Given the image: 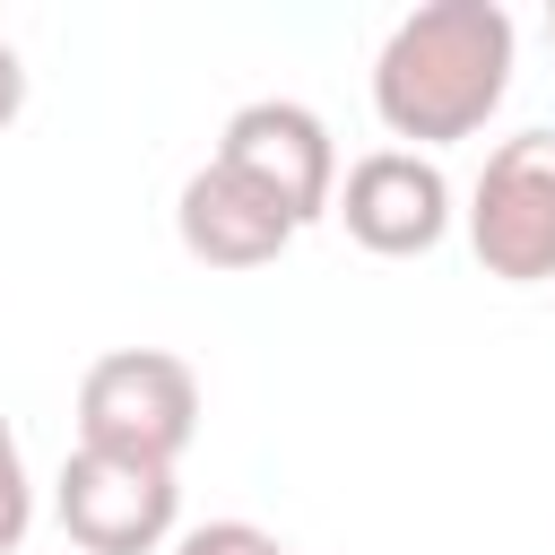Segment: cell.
<instances>
[{
	"label": "cell",
	"mask_w": 555,
	"mask_h": 555,
	"mask_svg": "<svg viewBox=\"0 0 555 555\" xmlns=\"http://www.w3.org/2000/svg\"><path fill=\"white\" fill-rule=\"evenodd\" d=\"M512 61H520V26L503 0H425L373 52V113L399 147L434 156L503 113Z\"/></svg>",
	"instance_id": "cell-1"
},
{
	"label": "cell",
	"mask_w": 555,
	"mask_h": 555,
	"mask_svg": "<svg viewBox=\"0 0 555 555\" xmlns=\"http://www.w3.org/2000/svg\"><path fill=\"white\" fill-rule=\"evenodd\" d=\"M199 434V373L173 347H113L78 373V451L173 468Z\"/></svg>",
	"instance_id": "cell-2"
},
{
	"label": "cell",
	"mask_w": 555,
	"mask_h": 555,
	"mask_svg": "<svg viewBox=\"0 0 555 555\" xmlns=\"http://www.w3.org/2000/svg\"><path fill=\"white\" fill-rule=\"evenodd\" d=\"M468 251L503 286L555 278V121L486 147V165L468 182Z\"/></svg>",
	"instance_id": "cell-3"
},
{
	"label": "cell",
	"mask_w": 555,
	"mask_h": 555,
	"mask_svg": "<svg viewBox=\"0 0 555 555\" xmlns=\"http://www.w3.org/2000/svg\"><path fill=\"white\" fill-rule=\"evenodd\" d=\"M52 520L78 555H165L182 538V486L147 460L69 451L52 477Z\"/></svg>",
	"instance_id": "cell-4"
},
{
	"label": "cell",
	"mask_w": 555,
	"mask_h": 555,
	"mask_svg": "<svg viewBox=\"0 0 555 555\" xmlns=\"http://www.w3.org/2000/svg\"><path fill=\"white\" fill-rule=\"evenodd\" d=\"M217 165H225L234 182H251L260 199H278L295 234H304L312 217H330V199H338V139H330V121H321L312 104H295V95L243 104V113L225 121V139H217Z\"/></svg>",
	"instance_id": "cell-5"
},
{
	"label": "cell",
	"mask_w": 555,
	"mask_h": 555,
	"mask_svg": "<svg viewBox=\"0 0 555 555\" xmlns=\"http://www.w3.org/2000/svg\"><path fill=\"white\" fill-rule=\"evenodd\" d=\"M330 217L373 260H425L451 234V173L434 156H416V147H373V156H356L338 173Z\"/></svg>",
	"instance_id": "cell-6"
},
{
	"label": "cell",
	"mask_w": 555,
	"mask_h": 555,
	"mask_svg": "<svg viewBox=\"0 0 555 555\" xmlns=\"http://www.w3.org/2000/svg\"><path fill=\"white\" fill-rule=\"evenodd\" d=\"M173 234H182V251L199 260V269H269L286 243H295V225H286V208L278 199H260L251 182H234L217 156L173 191Z\"/></svg>",
	"instance_id": "cell-7"
},
{
	"label": "cell",
	"mask_w": 555,
	"mask_h": 555,
	"mask_svg": "<svg viewBox=\"0 0 555 555\" xmlns=\"http://www.w3.org/2000/svg\"><path fill=\"white\" fill-rule=\"evenodd\" d=\"M26 529H35V477H26V451H17V434L0 416V555H17Z\"/></svg>",
	"instance_id": "cell-8"
},
{
	"label": "cell",
	"mask_w": 555,
	"mask_h": 555,
	"mask_svg": "<svg viewBox=\"0 0 555 555\" xmlns=\"http://www.w3.org/2000/svg\"><path fill=\"white\" fill-rule=\"evenodd\" d=\"M165 555H295V546H278L260 520H199V529H182Z\"/></svg>",
	"instance_id": "cell-9"
},
{
	"label": "cell",
	"mask_w": 555,
	"mask_h": 555,
	"mask_svg": "<svg viewBox=\"0 0 555 555\" xmlns=\"http://www.w3.org/2000/svg\"><path fill=\"white\" fill-rule=\"evenodd\" d=\"M26 113V61H17V43L0 35V130Z\"/></svg>",
	"instance_id": "cell-10"
},
{
	"label": "cell",
	"mask_w": 555,
	"mask_h": 555,
	"mask_svg": "<svg viewBox=\"0 0 555 555\" xmlns=\"http://www.w3.org/2000/svg\"><path fill=\"white\" fill-rule=\"evenodd\" d=\"M546 43H555V9H546Z\"/></svg>",
	"instance_id": "cell-11"
}]
</instances>
